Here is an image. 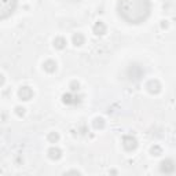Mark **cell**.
<instances>
[{
	"mask_svg": "<svg viewBox=\"0 0 176 176\" xmlns=\"http://www.w3.org/2000/svg\"><path fill=\"white\" fill-rule=\"evenodd\" d=\"M149 0H120L118 14L128 23H142L150 15Z\"/></svg>",
	"mask_w": 176,
	"mask_h": 176,
	"instance_id": "obj_1",
	"label": "cell"
},
{
	"mask_svg": "<svg viewBox=\"0 0 176 176\" xmlns=\"http://www.w3.org/2000/svg\"><path fill=\"white\" fill-rule=\"evenodd\" d=\"M18 0H0V19L8 18L15 11Z\"/></svg>",
	"mask_w": 176,
	"mask_h": 176,
	"instance_id": "obj_2",
	"label": "cell"
},
{
	"mask_svg": "<svg viewBox=\"0 0 176 176\" xmlns=\"http://www.w3.org/2000/svg\"><path fill=\"white\" fill-rule=\"evenodd\" d=\"M123 144H124V147H125L127 150H133L138 146L136 139H135V138H132V136H125V138H124Z\"/></svg>",
	"mask_w": 176,
	"mask_h": 176,
	"instance_id": "obj_3",
	"label": "cell"
},
{
	"mask_svg": "<svg viewBox=\"0 0 176 176\" xmlns=\"http://www.w3.org/2000/svg\"><path fill=\"white\" fill-rule=\"evenodd\" d=\"M19 96L23 99V101H29V99L33 96V92H32V89H30L29 87H23L19 91Z\"/></svg>",
	"mask_w": 176,
	"mask_h": 176,
	"instance_id": "obj_4",
	"label": "cell"
},
{
	"mask_svg": "<svg viewBox=\"0 0 176 176\" xmlns=\"http://www.w3.org/2000/svg\"><path fill=\"white\" fill-rule=\"evenodd\" d=\"M94 30H95V33H96V34H103V33L106 32V26L103 25L102 22H98V23L95 25Z\"/></svg>",
	"mask_w": 176,
	"mask_h": 176,
	"instance_id": "obj_5",
	"label": "cell"
},
{
	"mask_svg": "<svg viewBox=\"0 0 176 176\" xmlns=\"http://www.w3.org/2000/svg\"><path fill=\"white\" fill-rule=\"evenodd\" d=\"M55 68H57V65H55V62H53V61H48V62L44 63V69L48 70V72H54Z\"/></svg>",
	"mask_w": 176,
	"mask_h": 176,
	"instance_id": "obj_6",
	"label": "cell"
},
{
	"mask_svg": "<svg viewBox=\"0 0 176 176\" xmlns=\"http://www.w3.org/2000/svg\"><path fill=\"white\" fill-rule=\"evenodd\" d=\"M73 41H74L76 46H81L83 41H84V37H83L80 33H77V34H76V36L73 37Z\"/></svg>",
	"mask_w": 176,
	"mask_h": 176,
	"instance_id": "obj_7",
	"label": "cell"
},
{
	"mask_svg": "<svg viewBox=\"0 0 176 176\" xmlns=\"http://www.w3.org/2000/svg\"><path fill=\"white\" fill-rule=\"evenodd\" d=\"M54 44H55V47H57V48H63L65 44H66V41L62 39V37H59V39H57L54 41Z\"/></svg>",
	"mask_w": 176,
	"mask_h": 176,
	"instance_id": "obj_8",
	"label": "cell"
},
{
	"mask_svg": "<svg viewBox=\"0 0 176 176\" xmlns=\"http://www.w3.org/2000/svg\"><path fill=\"white\" fill-rule=\"evenodd\" d=\"M50 157L51 158H59L61 157V151L58 149H51L50 150Z\"/></svg>",
	"mask_w": 176,
	"mask_h": 176,
	"instance_id": "obj_9",
	"label": "cell"
},
{
	"mask_svg": "<svg viewBox=\"0 0 176 176\" xmlns=\"http://www.w3.org/2000/svg\"><path fill=\"white\" fill-rule=\"evenodd\" d=\"M50 139H55V140H57L58 139V135H54V133H53V135L50 136Z\"/></svg>",
	"mask_w": 176,
	"mask_h": 176,
	"instance_id": "obj_10",
	"label": "cell"
},
{
	"mask_svg": "<svg viewBox=\"0 0 176 176\" xmlns=\"http://www.w3.org/2000/svg\"><path fill=\"white\" fill-rule=\"evenodd\" d=\"M3 81H4V78H3V76H0V85L3 84Z\"/></svg>",
	"mask_w": 176,
	"mask_h": 176,
	"instance_id": "obj_11",
	"label": "cell"
}]
</instances>
